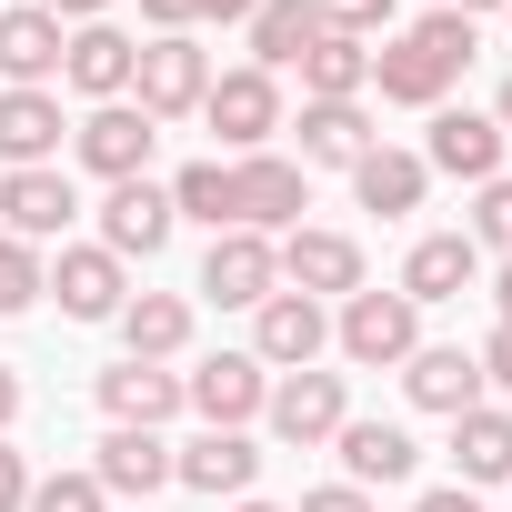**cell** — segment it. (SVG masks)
I'll list each match as a JSON object with an SVG mask.
<instances>
[{"mask_svg": "<svg viewBox=\"0 0 512 512\" xmlns=\"http://www.w3.org/2000/svg\"><path fill=\"white\" fill-rule=\"evenodd\" d=\"M332 342H342V362H362V372H382V362H412L422 352V312L402 302V292H352L342 302V322H332Z\"/></svg>", "mask_w": 512, "mask_h": 512, "instance_id": "1", "label": "cell"}, {"mask_svg": "<svg viewBox=\"0 0 512 512\" xmlns=\"http://www.w3.org/2000/svg\"><path fill=\"white\" fill-rule=\"evenodd\" d=\"M272 262H282V292H302V302H352L362 292V241L352 231H282Z\"/></svg>", "mask_w": 512, "mask_h": 512, "instance_id": "2", "label": "cell"}, {"mask_svg": "<svg viewBox=\"0 0 512 512\" xmlns=\"http://www.w3.org/2000/svg\"><path fill=\"white\" fill-rule=\"evenodd\" d=\"M231 201H241V231H302V211H312V171L302 161H282V151H251V161H231Z\"/></svg>", "mask_w": 512, "mask_h": 512, "instance_id": "3", "label": "cell"}, {"mask_svg": "<svg viewBox=\"0 0 512 512\" xmlns=\"http://www.w3.org/2000/svg\"><path fill=\"white\" fill-rule=\"evenodd\" d=\"M181 402L201 412V432H241V422H262V402H272V372L251 362V352H211L201 372H181Z\"/></svg>", "mask_w": 512, "mask_h": 512, "instance_id": "4", "label": "cell"}, {"mask_svg": "<svg viewBox=\"0 0 512 512\" xmlns=\"http://www.w3.org/2000/svg\"><path fill=\"white\" fill-rule=\"evenodd\" d=\"M131 91H141L151 121H181V111H201V91H211V51H201L191 31H161V41H141Z\"/></svg>", "mask_w": 512, "mask_h": 512, "instance_id": "5", "label": "cell"}, {"mask_svg": "<svg viewBox=\"0 0 512 512\" xmlns=\"http://www.w3.org/2000/svg\"><path fill=\"white\" fill-rule=\"evenodd\" d=\"M201 121L221 131V151L251 161V151L282 131V81H272V71H221V81L201 91Z\"/></svg>", "mask_w": 512, "mask_h": 512, "instance_id": "6", "label": "cell"}, {"mask_svg": "<svg viewBox=\"0 0 512 512\" xmlns=\"http://www.w3.org/2000/svg\"><path fill=\"white\" fill-rule=\"evenodd\" d=\"M201 292H211L221 312H262V302L282 292L272 241H262V231H211V251H201Z\"/></svg>", "mask_w": 512, "mask_h": 512, "instance_id": "7", "label": "cell"}, {"mask_svg": "<svg viewBox=\"0 0 512 512\" xmlns=\"http://www.w3.org/2000/svg\"><path fill=\"white\" fill-rule=\"evenodd\" d=\"M41 292L71 322H121V302H131V282H121V262H111L101 241H61V262L41 272Z\"/></svg>", "mask_w": 512, "mask_h": 512, "instance_id": "8", "label": "cell"}, {"mask_svg": "<svg viewBox=\"0 0 512 512\" xmlns=\"http://www.w3.org/2000/svg\"><path fill=\"white\" fill-rule=\"evenodd\" d=\"M262 422H272L292 452L332 442V432L352 422V402H342V372H282V382H272V402H262Z\"/></svg>", "mask_w": 512, "mask_h": 512, "instance_id": "9", "label": "cell"}, {"mask_svg": "<svg viewBox=\"0 0 512 512\" xmlns=\"http://www.w3.org/2000/svg\"><path fill=\"white\" fill-rule=\"evenodd\" d=\"M171 181H111V201H101V251L111 262H151V251L171 241Z\"/></svg>", "mask_w": 512, "mask_h": 512, "instance_id": "10", "label": "cell"}, {"mask_svg": "<svg viewBox=\"0 0 512 512\" xmlns=\"http://www.w3.org/2000/svg\"><path fill=\"white\" fill-rule=\"evenodd\" d=\"M332 352V322H322V302H302V292H272L262 302V322H251V362L262 372H312Z\"/></svg>", "mask_w": 512, "mask_h": 512, "instance_id": "11", "label": "cell"}, {"mask_svg": "<svg viewBox=\"0 0 512 512\" xmlns=\"http://www.w3.org/2000/svg\"><path fill=\"white\" fill-rule=\"evenodd\" d=\"M171 482L181 492H211V502H241L251 482H262V442H251V432H191L171 452Z\"/></svg>", "mask_w": 512, "mask_h": 512, "instance_id": "12", "label": "cell"}, {"mask_svg": "<svg viewBox=\"0 0 512 512\" xmlns=\"http://www.w3.org/2000/svg\"><path fill=\"white\" fill-rule=\"evenodd\" d=\"M71 211H81V191H71V171H0V221H11V241H61L71 231Z\"/></svg>", "mask_w": 512, "mask_h": 512, "instance_id": "13", "label": "cell"}, {"mask_svg": "<svg viewBox=\"0 0 512 512\" xmlns=\"http://www.w3.org/2000/svg\"><path fill=\"white\" fill-rule=\"evenodd\" d=\"M131 71H141V41L111 31V21H81V31L61 41V81L91 91V101H131Z\"/></svg>", "mask_w": 512, "mask_h": 512, "instance_id": "14", "label": "cell"}, {"mask_svg": "<svg viewBox=\"0 0 512 512\" xmlns=\"http://www.w3.org/2000/svg\"><path fill=\"white\" fill-rule=\"evenodd\" d=\"M71 151H81L101 181H141V161H151V111H141V101H91V121L71 131Z\"/></svg>", "mask_w": 512, "mask_h": 512, "instance_id": "15", "label": "cell"}, {"mask_svg": "<svg viewBox=\"0 0 512 512\" xmlns=\"http://www.w3.org/2000/svg\"><path fill=\"white\" fill-rule=\"evenodd\" d=\"M422 171H452V181H492L502 171V121L492 111H432V141H422Z\"/></svg>", "mask_w": 512, "mask_h": 512, "instance_id": "16", "label": "cell"}, {"mask_svg": "<svg viewBox=\"0 0 512 512\" xmlns=\"http://www.w3.org/2000/svg\"><path fill=\"white\" fill-rule=\"evenodd\" d=\"M101 412H111L121 432H161V422L181 412V372H161V362H131V352H121V362L101 372Z\"/></svg>", "mask_w": 512, "mask_h": 512, "instance_id": "17", "label": "cell"}, {"mask_svg": "<svg viewBox=\"0 0 512 512\" xmlns=\"http://www.w3.org/2000/svg\"><path fill=\"white\" fill-rule=\"evenodd\" d=\"M472 272H482L472 231H422V241H412V262H402V302H412V312H422V302H462Z\"/></svg>", "mask_w": 512, "mask_h": 512, "instance_id": "18", "label": "cell"}, {"mask_svg": "<svg viewBox=\"0 0 512 512\" xmlns=\"http://www.w3.org/2000/svg\"><path fill=\"white\" fill-rule=\"evenodd\" d=\"M402 392H412L422 412H442V422H462V412L482 402V362H472L462 342H432V352H412V362H402Z\"/></svg>", "mask_w": 512, "mask_h": 512, "instance_id": "19", "label": "cell"}, {"mask_svg": "<svg viewBox=\"0 0 512 512\" xmlns=\"http://www.w3.org/2000/svg\"><path fill=\"white\" fill-rule=\"evenodd\" d=\"M91 482H101V492H121V502H151V492L171 482V442H161V432H121V422H111V432H101V452H91Z\"/></svg>", "mask_w": 512, "mask_h": 512, "instance_id": "20", "label": "cell"}, {"mask_svg": "<svg viewBox=\"0 0 512 512\" xmlns=\"http://www.w3.org/2000/svg\"><path fill=\"white\" fill-rule=\"evenodd\" d=\"M372 81H382V101H402V111H442V91H452L462 71L402 31V41H382V51H372Z\"/></svg>", "mask_w": 512, "mask_h": 512, "instance_id": "21", "label": "cell"}, {"mask_svg": "<svg viewBox=\"0 0 512 512\" xmlns=\"http://www.w3.org/2000/svg\"><path fill=\"white\" fill-rule=\"evenodd\" d=\"M61 21L51 11H0V91H41L61 71Z\"/></svg>", "mask_w": 512, "mask_h": 512, "instance_id": "22", "label": "cell"}, {"mask_svg": "<svg viewBox=\"0 0 512 512\" xmlns=\"http://www.w3.org/2000/svg\"><path fill=\"white\" fill-rule=\"evenodd\" d=\"M332 442H342L352 492H372V482H412V462H422V442H412L402 422H342Z\"/></svg>", "mask_w": 512, "mask_h": 512, "instance_id": "23", "label": "cell"}, {"mask_svg": "<svg viewBox=\"0 0 512 512\" xmlns=\"http://www.w3.org/2000/svg\"><path fill=\"white\" fill-rule=\"evenodd\" d=\"M61 151V101L51 91H0V171H41Z\"/></svg>", "mask_w": 512, "mask_h": 512, "instance_id": "24", "label": "cell"}, {"mask_svg": "<svg viewBox=\"0 0 512 512\" xmlns=\"http://www.w3.org/2000/svg\"><path fill=\"white\" fill-rule=\"evenodd\" d=\"M352 191H362V211H382V221H402V211H422V191H432V171H422V151H362L352 161Z\"/></svg>", "mask_w": 512, "mask_h": 512, "instance_id": "25", "label": "cell"}, {"mask_svg": "<svg viewBox=\"0 0 512 512\" xmlns=\"http://www.w3.org/2000/svg\"><path fill=\"white\" fill-rule=\"evenodd\" d=\"M312 41H322L312 0H262V11H251V71H292Z\"/></svg>", "mask_w": 512, "mask_h": 512, "instance_id": "26", "label": "cell"}, {"mask_svg": "<svg viewBox=\"0 0 512 512\" xmlns=\"http://www.w3.org/2000/svg\"><path fill=\"white\" fill-rule=\"evenodd\" d=\"M292 71H302V91H312V101H362V81H372V51H362L352 31H332V21H322V41H312Z\"/></svg>", "mask_w": 512, "mask_h": 512, "instance_id": "27", "label": "cell"}, {"mask_svg": "<svg viewBox=\"0 0 512 512\" xmlns=\"http://www.w3.org/2000/svg\"><path fill=\"white\" fill-rule=\"evenodd\" d=\"M121 342H131V362H171L191 342V302L181 292H131L121 302Z\"/></svg>", "mask_w": 512, "mask_h": 512, "instance_id": "28", "label": "cell"}, {"mask_svg": "<svg viewBox=\"0 0 512 512\" xmlns=\"http://www.w3.org/2000/svg\"><path fill=\"white\" fill-rule=\"evenodd\" d=\"M372 151V111L362 101H302V171L312 161H362Z\"/></svg>", "mask_w": 512, "mask_h": 512, "instance_id": "29", "label": "cell"}, {"mask_svg": "<svg viewBox=\"0 0 512 512\" xmlns=\"http://www.w3.org/2000/svg\"><path fill=\"white\" fill-rule=\"evenodd\" d=\"M452 462H462V482H512V412L472 402L452 422Z\"/></svg>", "mask_w": 512, "mask_h": 512, "instance_id": "30", "label": "cell"}, {"mask_svg": "<svg viewBox=\"0 0 512 512\" xmlns=\"http://www.w3.org/2000/svg\"><path fill=\"white\" fill-rule=\"evenodd\" d=\"M171 211H181V221H201V231H241L231 161H181V171H171Z\"/></svg>", "mask_w": 512, "mask_h": 512, "instance_id": "31", "label": "cell"}, {"mask_svg": "<svg viewBox=\"0 0 512 512\" xmlns=\"http://www.w3.org/2000/svg\"><path fill=\"white\" fill-rule=\"evenodd\" d=\"M31 302H41V251L0 231V322H11V312H31Z\"/></svg>", "mask_w": 512, "mask_h": 512, "instance_id": "32", "label": "cell"}, {"mask_svg": "<svg viewBox=\"0 0 512 512\" xmlns=\"http://www.w3.org/2000/svg\"><path fill=\"white\" fill-rule=\"evenodd\" d=\"M472 251H502V262H512V171L482 181V201H472Z\"/></svg>", "mask_w": 512, "mask_h": 512, "instance_id": "33", "label": "cell"}, {"mask_svg": "<svg viewBox=\"0 0 512 512\" xmlns=\"http://www.w3.org/2000/svg\"><path fill=\"white\" fill-rule=\"evenodd\" d=\"M21 512H111V492H101L91 472H51V482H31Z\"/></svg>", "mask_w": 512, "mask_h": 512, "instance_id": "34", "label": "cell"}, {"mask_svg": "<svg viewBox=\"0 0 512 512\" xmlns=\"http://www.w3.org/2000/svg\"><path fill=\"white\" fill-rule=\"evenodd\" d=\"M412 41H422V51H442L452 71L482 51V41H472V11H422V21H412Z\"/></svg>", "mask_w": 512, "mask_h": 512, "instance_id": "35", "label": "cell"}, {"mask_svg": "<svg viewBox=\"0 0 512 512\" xmlns=\"http://www.w3.org/2000/svg\"><path fill=\"white\" fill-rule=\"evenodd\" d=\"M312 11H322L332 31H352V41H372V31H382V21L402 11V0H312Z\"/></svg>", "mask_w": 512, "mask_h": 512, "instance_id": "36", "label": "cell"}, {"mask_svg": "<svg viewBox=\"0 0 512 512\" xmlns=\"http://www.w3.org/2000/svg\"><path fill=\"white\" fill-rule=\"evenodd\" d=\"M472 362H482V382H502V392H512V322H492V342H482Z\"/></svg>", "mask_w": 512, "mask_h": 512, "instance_id": "37", "label": "cell"}, {"mask_svg": "<svg viewBox=\"0 0 512 512\" xmlns=\"http://www.w3.org/2000/svg\"><path fill=\"white\" fill-rule=\"evenodd\" d=\"M21 502H31V462L0 442V512H21Z\"/></svg>", "mask_w": 512, "mask_h": 512, "instance_id": "38", "label": "cell"}, {"mask_svg": "<svg viewBox=\"0 0 512 512\" xmlns=\"http://www.w3.org/2000/svg\"><path fill=\"white\" fill-rule=\"evenodd\" d=\"M302 512H372V492H352V482H322V492H302Z\"/></svg>", "mask_w": 512, "mask_h": 512, "instance_id": "39", "label": "cell"}, {"mask_svg": "<svg viewBox=\"0 0 512 512\" xmlns=\"http://www.w3.org/2000/svg\"><path fill=\"white\" fill-rule=\"evenodd\" d=\"M412 512H482V502H472V482H442V492H422Z\"/></svg>", "mask_w": 512, "mask_h": 512, "instance_id": "40", "label": "cell"}, {"mask_svg": "<svg viewBox=\"0 0 512 512\" xmlns=\"http://www.w3.org/2000/svg\"><path fill=\"white\" fill-rule=\"evenodd\" d=\"M141 21L151 31H191V0H141Z\"/></svg>", "mask_w": 512, "mask_h": 512, "instance_id": "41", "label": "cell"}, {"mask_svg": "<svg viewBox=\"0 0 512 512\" xmlns=\"http://www.w3.org/2000/svg\"><path fill=\"white\" fill-rule=\"evenodd\" d=\"M262 0H191V21H251Z\"/></svg>", "mask_w": 512, "mask_h": 512, "instance_id": "42", "label": "cell"}, {"mask_svg": "<svg viewBox=\"0 0 512 512\" xmlns=\"http://www.w3.org/2000/svg\"><path fill=\"white\" fill-rule=\"evenodd\" d=\"M41 11H51V21H71V31H81V21H101V11H111V0H41Z\"/></svg>", "mask_w": 512, "mask_h": 512, "instance_id": "43", "label": "cell"}, {"mask_svg": "<svg viewBox=\"0 0 512 512\" xmlns=\"http://www.w3.org/2000/svg\"><path fill=\"white\" fill-rule=\"evenodd\" d=\"M11 422H21V372L0 362V432H11Z\"/></svg>", "mask_w": 512, "mask_h": 512, "instance_id": "44", "label": "cell"}, {"mask_svg": "<svg viewBox=\"0 0 512 512\" xmlns=\"http://www.w3.org/2000/svg\"><path fill=\"white\" fill-rule=\"evenodd\" d=\"M492 302H502V322H512V262H502V272H492Z\"/></svg>", "mask_w": 512, "mask_h": 512, "instance_id": "45", "label": "cell"}, {"mask_svg": "<svg viewBox=\"0 0 512 512\" xmlns=\"http://www.w3.org/2000/svg\"><path fill=\"white\" fill-rule=\"evenodd\" d=\"M492 121H502V141H512V81H502V101H492Z\"/></svg>", "mask_w": 512, "mask_h": 512, "instance_id": "46", "label": "cell"}, {"mask_svg": "<svg viewBox=\"0 0 512 512\" xmlns=\"http://www.w3.org/2000/svg\"><path fill=\"white\" fill-rule=\"evenodd\" d=\"M452 11H512V0H452Z\"/></svg>", "mask_w": 512, "mask_h": 512, "instance_id": "47", "label": "cell"}, {"mask_svg": "<svg viewBox=\"0 0 512 512\" xmlns=\"http://www.w3.org/2000/svg\"><path fill=\"white\" fill-rule=\"evenodd\" d=\"M231 512H282V502H251V492H241V502H231Z\"/></svg>", "mask_w": 512, "mask_h": 512, "instance_id": "48", "label": "cell"}, {"mask_svg": "<svg viewBox=\"0 0 512 512\" xmlns=\"http://www.w3.org/2000/svg\"><path fill=\"white\" fill-rule=\"evenodd\" d=\"M432 11H452V0H432Z\"/></svg>", "mask_w": 512, "mask_h": 512, "instance_id": "49", "label": "cell"}]
</instances>
